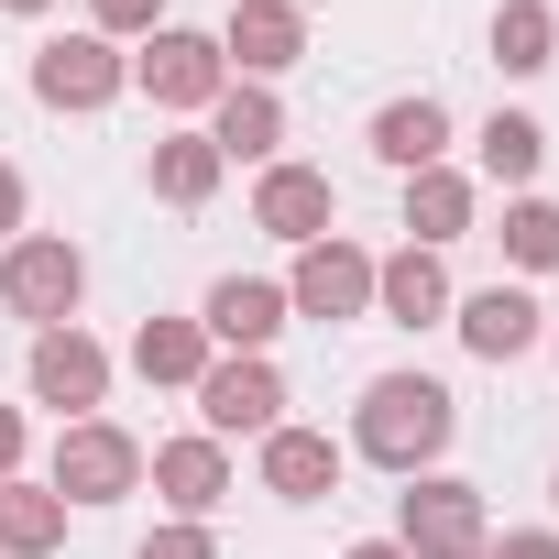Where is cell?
Masks as SVG:
<instances>
[{
	"mask_svg": "<svg viewBox=\"0 0 559 559\" xmlns=\"http://www.w3.org/2000/svg\"><path fill=\"white\" fill-rule=\"evenodd\" d=\"M67 504H121V493H143V439L132 428H110V417H78L67 439H56V472H45Z\"/></svg>",
	"mask_w": 559,
	"mask_h": 559,
	"instance_id": "cell-7",
	"label": "cell"
},
{
	"mask_svg": "<svg viewBox=\"0 0 559 559\" xmlns=\"http://www.w3.org/2000/svg\"><path fill=\"white\" fill-rule=\"evenodd\" d=\"M395 548H406V559H483V548H493V504H483V483H461V472H417V483L395 493Z\"/></svg>",
	"mask_w": 559,
	"mask_h": 559,
	"instance_id": "cell-2",
	"label": "cell"
},
{
	"mask_svg": "<svg viewBox=\"0 0 559 559\" xmlns=\"http://www.w3.org/2000/svg\"><path fill=\"white\" fill-rule=\"evenodd\" d=\"M121 88H132V56H121V45H99V34H56V45H34V99H45V110L88 121V110H110Z\"/></svg>",
	"mask_w": 559,
	"mask_h": 559,
	"instance_id": "cell-6",
	"label": "cell"
},
{
	"mask_svg": "<svg viewBox=\"0 0 559 559\" xmlns=\"http://www.w3.org/2000/svg\"><path fill=\"white\" fill-rule=\"evenodd\" d=\"M252 230H274V241H330L341 230V187H330V165H297V154H274L263 176H252Z\"/></svg>",
	"mask_w": 559,
	"mask_h": 559,
	"instance_id": "cell-10",
	"label": "cell"
},
{
	"mask_svg": "<svg viewBox=\"0 0 559 559\" xmlns=\"http://www.w3.org/2000/svg\"><path fill=\"white\" fill-rule=\"evenodd\" d=\"M483 559H559V526H504Z\"/></svg>",
	"mask_w": 559,
	"mask_h": 559,
	"instance_id": "cell-28",
	"label": "cell"
},
{
	"mask_svg": "<svg viewBox=\"0 0 559 559\" xmlns=\"http://www.w3.org/2000/svg\"><path fill=\"white\" fill-rule=\"evenodd\" d=\"M219 352H209V330L198 319H143L132 330V373L143 384H176V395H198V373H209Z\"/></svg>",
	"mask_w": 559,
	"mask_h": 559,
	"instance_id": "cell-23",
	"label": "cell"
},
{
	"mask_svg": "<svg viewBox=\"0 0 559 559\" xmlns=\"http://www.w3.org/2000/svg\"><path fill=\"white\" fill-rule=\"evenodd\" d=\"M286 319H297V308H286V286H274V274H219L209 308H198L209 352H274V330H286Z\"/></svg>",
	"mask_w": 559,
	"mask_h": 559,
	"instance_id": "cell-15",
	"label": "cell"
},
{
	"mask_svg": "<svg viewBox=\"0 0 559 559\" xmlns=\"http://www.w3.org/2000/svg\"><path fill=\"white\" fill-rule=\"evenodd\" d=\"M548 504H559V472H548Z\"/></svg>",
	"mask_w": 559,
	"mask_h": 559,
	"instance_id": "cell-33",
	"label": "cell"
},
{
	"mask_svg": "<svg viewBox=\"0 0 559 559\" xmlns=\"http://www.w3.org/2000/svg\"><path fill=\"white\" fill-rule=\"evenodd\" d=\"M198 132L219 143V165H274V154H286V99L252 88V78H230V88L209 99V121H198Z\"/></svg>",
	"mask_w": 559,
	"mask_h": 559,
	"instance_id": "cell-17",
	"label": "cell"
},
{
	"mask_svg": "<svg viewBox=\"0 0 559 559\" xmlns=\"http://www.w3.org/2000/svg\"><path fill=\"white\" fill-rule=\"evenodd\" d=\"M0 12H23V23H34V12H56V0H0Z\"/></svg>",
	"mask_w": 559,
	"mask_h": 559,
	"instance_id": "cell-32",
	"label": "cell"
},
{
	"mask_svg": "<svg viewBox=\"0 0 559 559\" xmlns=\"http://www.w3.org/2000/svg\"><path fill=\"white\" fill-rule=\"evenodd\" d=\"M493 241H504L515 274H559V198H537V187L504 198V230H493Z\"/></svg>",
	"mask_w": 559,
	"mask_h": 559,
	"instance_id": "cell-25",
	"label": "cell"
},
{
	"mask_svg": "<svg viewBox=\"0 0 559 559\" xmlns=\"http://www.w3.org/2000/svg\"><path fill=\"white\" fill-rule=\"evenodd\" d=\"M88 34L99 45H143V34H165V0H88Z\"/></svg>",
	"mask_w": 559,
	"mask_h": 559,
	"instance_id": "cell-26",
	"label": "cell"
},
{
	"mask_svg": "<svg viewBox=\"0 0 559 559\" xmlns=\"http://www.w3.org/2000/svg\"><path fill=\"white\" fill-rule=\"evenodd\" d=\"M198 428H209L219 450L286 428V373H274V352H219V362L198 373Z\"/></svg>",
	"mask_w": 559,
	"mask_h": 559,
	"instance_id": "cell-5",
	"label": "cell"
},
{
	"mask_svg": "<svg viewBox=\"0 0 559 559\" xmlns=\"http://www.w3.org/2000/svg\"><path fill=\"white\" fill-rule=\"evenodd\" d=\"M373 165H395V176H428V165H450V110L428 99V88H406V99H384L373 110Z\"/></svg>",
	"mask_w": 559,
	"mask_h": 559,
	"instance_id": "cell-18",
	"label": "cell"
},
{
	"mask_svg": "<svg viewBox=\"0 0 559 559\" xmlns=\"http://www.w3.org/2000/svg\"><path fill=\"white\" fill-rule=\"evenodd\" d=\"M297 56H308V12H297V0H230V23H219V67L230 78L274 88Z\"/></svg>",
	"mask_w": 559,
	"mask_h": 559,
	"instance_id": "cell-11",
	"label": "cell"
},
{
	"mask_svg": "<svg viewBox=\"0 0 559 559\" xmlns=\"http://www.w3.org/2000/svg\"><path fill=\"white\" fill-rule=\"evenodd\" d=\"M472 154H483V187L526 198V187H537V165H548V121H537V110H493V121L472 132Z\"/></svg>",
	"mask_w": 559,
	"mask_h": 559,
	"instance_id": "cell-20",
	"label": "cell"
},
{
	"mask_svg": "<svg viewBox=\"0 0 559 559\" xmlns=\"http://www.w3.org/2000/svg\"><path fill=\"white\" fill-rule=\"evenodd\" d=\"M132 559H219V526H198V515H165Z\"/></svg>",
	"mask_w": 559,
	"mask_h": 559,
	"instance_id": "cell-27",
	"label": "cell"
},
{
	"mask_svg": "<svg viewBox=\"0 0 559 559\" xmlns=\"http://www.w3.org/2000/svg\"><path fill=\"white\" fill-rule=\"evenodd\" d=\"M252 450H263V493H274V504H330L341 472H352V450H341L330 428H297V417H286V428H263Z\"/></svg>",
	"mask_w": 559,
	"mask_h": 559,
	"instance_id": "cell-14",
	"label": "cell"
},
{
	"mask_svg": "<svg viewBox=\"0 0 559 559\" xmlns=\"http://www.w3.org/2000/svg\"><path fill=\"white\" fill-rule=\"evenodd\" d=\"M450 297H461V286H450L439 252H417V241H406V252H373V319H395V330H439Z\"/></svg>",
	"mask_w": 559,
	"mask_h": 559,
	"instance_id": "cell-16",
	"label": "cell"
},
{
	"mask_svg": "<svg viewBox=\"0 0 559 559\" xmlns=\"http://www.w3.org/2000/svg\"><path fill=\"white\" fill-rule=\"evenodd\" d=\"M450 439H461V395H450L439 373H373L341 450L373 461V472H395V483H417V472H439Z\"/></svg>",
	"mask_w": 559,
	"mask_h": 559,
	"instance_id": "cell-1",
	"label": "cell"
},
{
	"mask_svg": "<svg viewBox=\"0 0 559 559\" xmlns=\"http://www.w3.org/2000/svg\"><path fill=\"white\" fill-rule=\"evenodd\" d=\"M143 176H154V198H165V209H209L230 165H219V143H209V132H154Z\"/></svg>",
	"mask_w": 559,
	"mask_h": 559,
	"instance_id": "cell-21",
	"label": "cell"
},
{
	"mask_svg": "<svg viewBox=\"0 0 559 559\" xmlns=\"http://www.w3.org/2000/svg\"><path fill=\"white\" fill-rule=\"evenodd\" d=\"M143 483L165 493V515H198V526H209V515L230 504V450H219L209 428H187V439H154V450H143Z\"/></svg>",
	"mask_w": 559,
	"mask_h": 559,
	"instance_id": "cell-13",
	"label": "cell"
},
{
	"mask_svg": "<svg viewBox=\"0 0 559 559\" xmlns=\"http://www.w3.org/2000/svg\"><path fill=\"white\" fill-rule=\"evenodd\" d=\"M472 219H483V176H461V165L406 176V241H417V252H450Z\"/></svg>",
	"mask_w": 559,
	"mask_h": 559,
	"instance_id": "cell-19",
	"label": "cell"
},
{
	"mask_svg": "<svg viewBox=\"0 0 559 559\" xmlns=\"http://www.w3.org/2000/svg\"><path fill=\"white\" fill-rule=\"evenodd\" d=\"M0 308L34 319V330H67L88 308V252L67 230H23V241H0Z\"/></svg>",
	"mask_w": 559,
	"mask_h": 559,
	"instance_id": "cell-3",
	"label": "cell"
},
{
	"mask_svg": "<svg viewBox=\"0 0 559 559\" xmlns=\"http://www.w3.org/2000/svg\"><path fill=\"white\" fill-rule=\"evenodd\" d=\"M67 493L56 483H0V559H56L67 548Z\"/></svg>",
	"mask_w": 559,
	"mask_h": 559,
	"instance_id": "cell-22",
	"label": "cell"
},
{
	"mask_svg": "<svg viewBox=\"0 0 559 559\" xmlns=\"http://www.w3.org/2000/svg\"><path fill=\"white\" fill-rule=\"evenodd\" d=\"M132 88H143L154 110H176V121H209V99L230 88V67H219V34H187V23L143 34V45H132Z\"/></svg>",
	"mask_w": 559,
	"mask_h": 559,
	"instance_id": "cell-4",
	"label": "cell"
},
{
	"mask_svg": "<svg viewBox=\"0 0 559 559\" xmlns=\"http://www.w3.org/2000/svg\"><path fill=\"white\" fill-rule=\"evenodd\" d=\"M23 384H34V406H56V417L78 428V417H99V406H110V352H99L78 319H67V330H34Z\"/></svg>",
	"mask_w": 559,
	"mask_h": 559,
	"instance_id": "cell-9",
	"label": "cell"
},
{
	"mask_svg": "<svg viewBox=\"0 0 559 559\" xmlns=\"http://www.w3.org/2000/svg\"><path fill=\"white\" fill-rule=\"evenodd\" d=\"M493 67L504 78H548L559 67V12H548V0H493Z\"/></svg>",
	"mask_w": 559,
	"mask_h": 559,
	"instance_id": "cell-24",
	"label": "cell"
},
{
	"mask_svg": "<svg viewBox=\"0 0 559 559\" xmlns=\"http://www.w3.org/2000/svg\"><path fill=\"white\" fill-rule=\"evenodd\" d=\"M450 330H461L472 362H526L548 341V308L526 286H472V297H450Z\"/></svg>",
	"mask_w": 559,
	"mask_h": 559,
	"instance_id": "cell-12",
	"label": "cell"
},
{
	"mask_svg": "<svg viewBox=\"0 0 559 559\" xmlns=\"http://www.w3.org/2000/svg\"><path fill=\"white\" fill-rule=\"evenodd\" d=\"M23 209H34V187H23V165H0V241H23Z\"/></svg>",
	"mask_w": 559,
	"mask_h": 559,
	"instance_id": "cell-30",
	"label": "cell"
},
{
	"mask_svg": "<svg viewBox=\"0 0 559 559\" xmlns=\"http://www.w3.org/2000/svg\"><path fill=\"white\" fill-rule=\"evenodd\" d=\"M286 308L297 319H319V330H352V319H373V252L362 241H308L297 252V274H286Z\"/></svg>",
	"mask_w": 559,
	"mask_h": 559,
	"instance_id": "cell-8",
	"label": "cell"
},
{
	"mask_svg": "<svg viewBox=\"0 0 559 559\" xmlns=\"http://www.w3.org/2000/svg\"><path fill=\"white\" fill-rule=\"evenodd\" d=\"M341 559H406V548H395V537H362V548H341Z\"/></svg>",
	"mask_w": 559,
	"mask_h": 559,
	"instance_id": "cell-31",
	"label": "cell"
},
{
	"mask_svg": "<svg viewBox=\"0 0 559 559\" xmlns=\"http://www.w3.org/2000/svg\"><path fill=\"white\" fill-rule=\"evenodd\" d=\"M23 450H34V428H23V406H0V483H23Z\"/></svg>",
	"mask_w": 559,
	"mask_h": 559,
	"instance_id": "cell-29",
	"label": "cell"
},
{
	"mask_svg": "<svg viewBox=\"0 0 559 559\" xmlns=\"http://www.w3.org/2000/svg\"><path fill=\"white\" fill-rule=\"evenodd\" d=\"M548 352H559V319H548Z\"/></svg>",
	"mask_w": 559,
	"mask_h": 559,
	"instance_id": "cell-34",
	"label": "cell"
}]
</instances>
